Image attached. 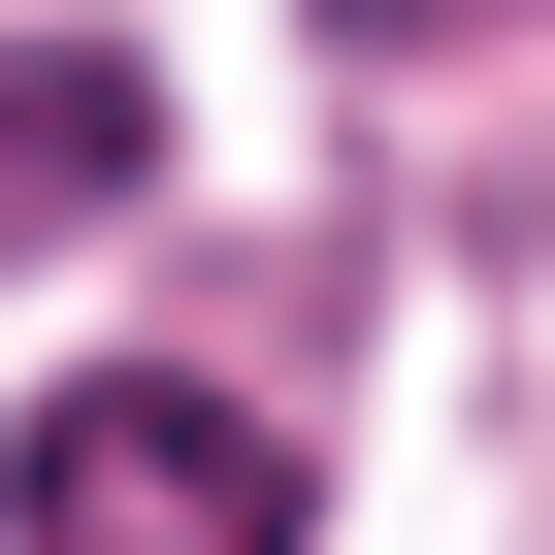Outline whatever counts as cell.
Here are the masks:
<instances>
[{"instance_id":"cell-1","label":"cell","mask_w":555,"mask_h":555,"mask_svg":"<svg viewBox=\"0 0 555 555\" xmlns=\"http://www.w3.org/2000/svg\"><path fill=\"white\" fill-rule=\"evenodd\" d=\"M295 522H327V490H295V425L196 392V360H99V392L0 425V555H295Z\"/></svg>"},{"instance_id":"cell-2","label":"cell","mask_w":555,"mask_h":555,"mask_svg":"<svg viewBox=\"0 0 555 555\" xmlns=\"http://www.w3.org/2000/svg\"><path fill=\"white\" fill-rule=\"evenodd\" d=\"M99 196H164V66L131 34H0V261L99 229Z\"/></svg>"}]
</instances>
